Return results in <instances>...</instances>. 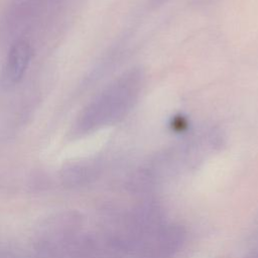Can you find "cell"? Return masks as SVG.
Returning <instances> with one entry per match:
<instances>
[{"label":"cell","instance_id":"1","mask_svg":"<svg viewBox=\"0 0 258 258\" xmlns=\"http://www.w3.org/2000/svg\"><path fill=\"white\" fill-rule=\"evenodd\" d=\"M32 55V49L28 42L17 41L10 48L4 64L3 76L10 84L17 83L23 77L28 68Z\"/></svg>","mask_w":258,"mask_h":258}]
</instances>
